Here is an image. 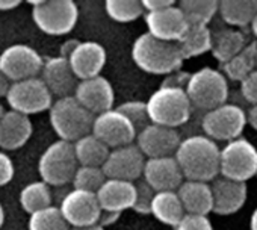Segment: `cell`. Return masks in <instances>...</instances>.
Instances as JSON below:
<instances>
[{"label": "cell", "mask_w": 257, "mask_h": 230, "mask_svg": "<svg viewBox=\"0 0 257 230\" xmlns=\"http://www.w3.org/2000/svg\"><path fill=\"white\" fill-rule=\"evenodd\" d=\"M174 158L185 180L209 183L219 176V147L206 135H192L182 140Z\"/></svg>", "instance_id": "cell-1"}, {"label": "cell", "mask_w": 257, "mask_h": 230, "mask_svg": "<svg viewBox=\"0 0 257 230\" xmlns=\"http://www.w3.org/2000/svg\"><path fill=\"white\" fill-rule=\"evenodd\" d=\"M132 59L143 71L155 76H168L180 70L185 61L176 43L156 40L147 32L135 40Z\"/></svg>", "instance_id": "cell-2"}, {"label": "cell", "mask_w": 257, "mask_h": 230, "mask_svg": "<svg viewBox=\"0 0 257 230\" xmlns=\"http://www.w3.org/2000/svg\"><path fill=\"white\" fill-rule=\"evenodd\" d=\"M149 120L153 125L176 129L189 122L192 106L182 88L159 86L146 101Z\"/></svg>", "instance_id": "cell-3"}, {"label": "cell", "mask_w": 257, "mask_h": 230, "mask_svg": "<svg viewBox=\"0 0 257 230\" xmlns=\"http://www.w3.org/2000/svg\"><path fill=\"white\" fill-rule=\"evenodd\" d=\"M50 126L59 140L74 143L91 134L94 115L88 112L73 95L56 98L49 109Z\"/></svg>", "instance_id": "cell-4"}, {"label": "cell", "mask_w": 257, "mask_h": 230, "mask_svg": "<svg viewBox=\"0 0 257 230\" xmlns=\"http://www.w3.org/2000/svg\"><path fill=\"white\" fill-rule=\"evenodd\" d=\"M185 92L191 101L192 109L195 107L207 112L227 103L228 80L219 70L203 67L191 73L185 86Z\"/></svg>", "instance_id": "cell-5"}, {"label": "cell", "mask_w": 257, "mask_h": 230, "mask_svg": "<svg viewBox=\"0 0 257 230\" xmlns=\"http://www.w3.org/2000/svg\"><path fill=\"white\" fill-rule=\"evenodd\" d=\"M29 5L35 26L47 35H67L77 25L79 7L73 0H37Z\"/></svg>", "instance_id": "cell-6"}, {"label": "cell", "mask_w": 257, "mask_h": 230, "mask_svg": "<svg viewBox=\"0 0 257 230\" xmlns=\"http://www.w3.org/2000/svg\"><path fill=\"white\" fill-rule=\"evenodd\" d=\"M79 168L71 143L58 140L52 143L38 159V173L49 186L67 185L73 180Z\"/></svg>", "instance_id": "cell-7"}, {"label": "cell", "mask_w": 257, "mask_h": 230, "mask_svg": "<svg viewBox=\"0 0 257 230\" xmlns=\"http://www.w3.org/2000/svg\"><path fill=\"white\" fill-rule=\"evenodd\" d=\"M219 176L245 182L257 176V149L245 138H236L219 149Z\"/></svg>", "instance_id": "cell-8"}, {"label": "cell", "mask_w": 257, "mask_h": 230, "mask_svg": "<svg viewBox=\"0 0 257 230\" xmlns=\"http://www.w3.org/2000/svg\"><path fill=\"white\" fill-rule=\"evenodd\" d=\"M246 126V112L234 103H224L204 112L201 119L203 135L212 141H233L240 138Z\"/></svg>", "instance_id": "cell-9"}, {"label": "cell", "mask_w": 257, "mask_h": 230, "mask_svg": "<svg viewBox=\"0 0 257 230\" xmlns=\"http://www.w3.org/2000/svg\"><path fill=\"white\" fill-rule=\"evenodd\" d=\"M5 98L11 110L28 115V117L32 113L49 110L53 103V95L40 76L13 82Z\"/></svg>", "instance_id": "cell-10"}, {"label": "cell", "mask_w": 257, "mask_h": 230, "mask_svg": "<svg viewBox=\"0 0 257 230\" xmlns=\"http://www.w3.org/2000/svg\"><path fill=\"white\" fill-rule=\"evenodd\" d=\"M43 64L44 58L28 44H13L0 53V71L11 83L38 77Z\"/></svg>", "instance_id": "cell-11"}, {"label": "cell", "mask_w": 257, "mask_h": 230, "mask_svg": "<svg viewBox=\"0 0 257 230\" xmlns=\"http://www.w3.org/2000/svg\"><path fill=\"white\" fill-rule=\"evenodd\" d=\"M91 134L110 150L131 146L137 140V131L134 125L115 107L95 115Z\"/></svg>", "instance_id": "cell-12"}, {"label": "cell", "mask_w": 257, "mask_h": 230, "mask_svg": "<svg viewBox=\"0 0 257 230\" xmlns=\"http://www.w3.org/2000/svg\"><path fill=\"white\" fill-rule=\"evenodd\" d=\"M146 156L135 144L112 149L101 165L106 179L134 182L143 176Z\"/></svg>", "instance_id": "cell-13"}, {"label": "cell", "mask_w": 257, "mask_h": 230, "mask_svg": "<svg viewBox=\"0 0 257 230\" xmlns=\"http://www.w3.org/2000/svg\"><path fill=\"white\" fill-rule=\"evenodd\" d=\"M58 207L70 227L97 224L101 213L97 195L82 189H73L67 192Z\"/></svg>", "instance_id": "cell-14"}, {"label": "cell", "mask_w": 257, "mask_h": 230, "mask_svg": "<svg viewBox=\"0 0 257 230\" xmlns=\"http://www.w3.org/2000/svg\"><path fill=\"white\" fill-rule=\"evenodd\" d=\"M137 147L146 156V159L152 158H167L174 156L182 138L177 129L158 126L150 123L137 135Z\"/></svg>", "instance_id": "cell-15"}, {"label": "cell", "mask_w": 257, "mask_h": 230, "mask_svg": "<svg viewBox=\"0 0 257 230\" xmlns=\"http://www.w3.org/2000/svg\"><path fill=\"white\" fill-rule=\"evenodd\" d=\"M144 20L147 25V34L167 43H177L189 26L177 4L161 11L146 13Z\"/></svg>", "instance_id": "cell-16"}, {"label": "cell", "mask_w": 257, "mask_h": 230, "mask_svg": "<svg viewBox=\"0 0 257 230\" xmlns=\"http://www.w3.org/2000/svg\"><path fill=\"white\" fill-rule=\"evenodd\" d=\"M73 97L94 117L113 107L115 92L112 83L104 76L79 80Z\"/></svg>", "instance_id": "cell-17"}, {"label": "cell", "mask_w": 257, "mask_h": 230, "mask_svg": "<svg viewBox=\"0 0 257 230\" xmlns=\"http://www.w3.org/2000/svg\"><path fill=\"white\" fill-rule=\"evenodd\" d=\"M143 177V180L155 192L177 191V188L185 180L174 156L146 159Z\"/></svg>", "instance_id": "cell-18"}, {"label": "cell", "mask_w": 257, "mask_h": 230, "mask_svg": "<svg viewBox=\"0 0 257 230\" xmlns=\"http://www.w3.org/2000/svg\"><path fill=\"white\" fill-rule=\"evenodd\" d=\"M212 212L216 215H231L242 209L246 201L248 188L245 182L225 177H215L210 183Z\"/></svg>", "instance_id": "cell-19"}, {"label": "cell", "mask_w": 257, "mask_h": 230, "mask_svg": "<svg viewBox=\"0 0 257 230\" xmlns=\"http://www.w3.org/2000/svg\"><path fill=\"white\" fill-rule=\"evenodd\" d=\"M67 59L76 79H91L100 76L106 64V49L97 41H79Z\"/></svg>", "instance_id": "cell-20"}, {"label": "cell", "mask_w": 257, "mask_h": 230, "mask_svg": "<svg viewBox=\"0 0 257 230\" xmlns=\"http://www.w3.org/2000/svg\"><path fill=\"white\" fill-rule=\"evenodd\" d=\"M40 79L44 82L47 89L53 97L62 98L74 94L77 86V79L71 71L67 58L62 56H52L44 59Z\"/></svg>", "instance_id": "cell-21"}, {"label": "cell", "mask_w": 257, "mask_h": 230, "mask_svg": "<svg viewBox=\"0 0 257 230\" xmlns=\"http://www.w3.org/2000/svg\"><path fill=\"white\" fill-rule=\"evenodd\" d=\"M101 210L121 213L132 209L137 197V186L134 182L106 179L100 189L95 192Z\"/></svg>", "instance_id": "cell-22"}, {"label": "cell", "mask_w": 257, "mask_h": 230, "mask_svg": "<svg viewBox=\"0 0 257 230\" xmlns=\"http://www.w3.org/2000/svg\"><path fill=\"white\" fill-rule=\"evenodd\" d=\"M34 132L32 122L28 115L16 110H5L0 119V149L19 150L31 140Z\"/></svg>", "instance_id": "cell-23"}, {"label": "cell", "mask_w": 257, "mask_h": 230, "mask_svg": "<svg viewBox=\"0 0 257 230\" xmlns=\"http://www.w3.org/2000/svg\"><path fill=\"white\" fill-rule=\"evenodd\" d=\"M177 195L185 213L209 215L212 212V189L207 182L183 180L177 188Z\"/></svg>", "instance_id": "cell-24"}, {"label": "cell", "mask_w": 257, "mask_h": 230, "mask_svg": "<svg viewBox=\"0 0 257 230\" xmlns=\"http://www.w3.org/2000/svg\"><path fill=\"white\" fill-rule=\"evenodd\" d=\"M246 44L248 40L242 31L233 28H224L216 32H212L210 52L219 64H224L228 59H231L234 55H237Z\"/></svg>", "instance_id": "cell-25"}, {"label": "cell", "mask_w": 257, "mask_h": 230, "mask_svg": "<svg viewBox=\"0 0 257 230\" xmlns=\"http://www.w3.org/2000/svg\"><path fill=\"white\" fill-rule=\"evenodd\" d=\"M257 13V0H221L218 14L221 20L233 29H243L251 25Z\"/></svg>", "instance_id": "cell-26"}, {"label": "cell", "mask_w": 257, "mask_h": 230, "mask_svg": "<svg viewBox=\"0 0 257 230\" xmlns=\"http://www.w3.org/2000/svg\"><path fill=\"white\" fill-rule=\"evenodd\" d=\"M150 213L162 224L176 227L183 218L185 210L176 191H162L155 194Z\"/></svg>", "instance_id": "cell-27"}, {"label": "cell", "mask_w": 257, "mask_h": 230, "mask_svg": "<svg viewBox=\"0 0 257 230\" xmlns=\"http://www.w3.org/2000/svg\"><path fill=\"white\" fill-rule=\"evenodd\" d=\"M74 155L77 159V164L82 167H100L104 164L110 149L104 146L98 138H95L92 134H86L77 141L73 143Z\"/></svg>", "instance_id": "cell-28"}, {"label": "cell", "mask_w": 257, "mask_h": 230, "mask_svg": "<svg viewBox=\"0 0 257 230\" xmlns=\"http://www.w3.org/2000/svg\"><path fill=\"white\" fill-rule=\"evenodd\" d=\"M255 55H257V43L248 41V44L231 59L221 64V73L227 80L240 82L251 71L255 70Z\"/></svg>", "instance_id": "cell-29"}, {"label": "cell", "mask_w": 257, "mask_h": 230, "mask_svg": "<svg viewBox=\"0 0 257 230\" xmlns=\"http://www.w3.org/2000/svg\"><path fill=\"white\" fill-rule=\"evenodd\" d=\"M183 59L195 58L210 52L212 31L209 26H188L183 37L176 43Z\"/></svg>", "instance_id": "cell-30"}, {"label": "cell", "mask_w": 257, "mask_h": 230, "mask_svg": "<svg viewBox=\"0 0 257 230\" xmlns=\"http://www.w3.org/2000/svg\"><path fill=\"white\" fill-rule=\"evenodd\" d=\"M189 26H209L218 14L216 0H182L177 4Z\"/></svg>", "instance_id": "cell-31"}, {"label": "cell", "mask_w": 257, "mask_h": 230, "mask_svg": "<svg viewBox=\"0 0 257 230\" xmlns=\"http://www.w3.org/2000/svg\"><path fill=\"white\" fill-rule=\"evenodd\" d=\"M20 206L29 215L52 206V191L43 180L31 182L20 191Z\"/></svg>", "instance_id": "cell-32"}, {"label": "cell", "mask_w": 257, "mask_h": 230, "mask_svg": "<svg viewBox=\"0 0 257 230\" xmlns=\"http://www.w3.org/2000/svg\"><path fill=\"white\" fill-rule=\"evenodd\" d=\"M104 11L116 23H131L146 14L140 0H106Z\"/></svg>", "instance_id": "cell-33"}, {"label": "cell", "mask_w": 257, "mask_h": 230, "mask_svg": "<svg viewBox=\"0 0 257 230\" xmlns=\"http://www.w3.org/2000/svg\"><path fill=\"white\" fill-rule=\"evenodd\" d=\"M29 230H70L71 227L62 216L58 206H49L31 215Z\"/></svg>", "instance_id": "cell-34"}, {"label": "cell", "mask_w": 257, "mask_h": 230, "mask_svg": "<svg viewBox=\"0 0 257 230\" xmlns=\"http://www.w3.org/2000/svg\"><path fill=\"white\" fill-rule=\"evenodd\" d=\"M104 180H106V176L100 167H82V165H79V168L74 173L71 183H73L74 189H82V191H88V192L95 194L100 189V186L104 183Z\"/></svg>", "instance_id": "cell-35"}, {"label": "cell", "mask_w": 257, "mask_h": 230, "mask_svg": "<svg viewBox=\"0 0 257 230\" xmlns=\"http://www.w3.org/2000/svg\"><path fill=\"white\" fill-rule=\"evenodd\" d=\"M115 109H118L124 115V117L134 125V128L137 131V135H138V132H141L144 128H147L150 125L146 101H141V100L124 101L122 104H119Z\"/></svg>", "instance_id": "cell-36"}, {"label": "cell", "mask_w": 257, "mask_h": 230, "mask_svg": "<svg viewBox=\"0 0 257 230\" xmlns=\"http://www.w3.org/2000/svg\"><path fill=\"white\" fill-rule=\"evenodd\" d=\"M135 186H137V197H135V204H134L132 209L137 213L149 215L150 207H152V201H153V197H155L156 192L144 180L135 183Z\"/></svg>", "instance_id": "cell-37"}, {"label": "cell", "mask_w": 257, "mask_h": 230, "mask_svg": "<svg viewBox=\"0 0 257 230\" xmlns=\"http://www.w3.org/2000/svg\"><path fill=\"white\" fill-rule=\"evenodd\" d=\"M174 228L176 230H213V224L207 215L185 213Z\"/></svg>", "instance_id": "cell-38"}, {"label": "cell", "mask_w": 257, "mask_h": 230, "mask_svg": "<svg viewBox=\"0 0 257 230\" xmlns=\"http://www.w3.org/2000/svg\"><path fill=\"white\" fill-rule=\"evenodd\" d=\"M239 88H240V94L242 97L251 104L255 106L257 104V70L251 71L243 80L239 82Z\"/></svg>", "instance_id": "cell-39"}, {"label": "cell", "mask_w": 257, "mask_h": 230, "mask_svg": "<svg viewBox=\"0 0 257 230\" xmlns=\"http://www.w3.org/2000/svg\"><path fill=\"white\" fill-rule=\"evenodd\" d=\"M16 174V167L10 155H7L4 150L0 152V186L8 185Z\"/></svg>", "instance_id": "cell-40"}, {"label": "cell", "mask_w": 257, "mask_h": 230, "mask_svg": "<svg viewBox=\"0 0 257 230\" xmlns=\"http://www.w3.org/2000/svg\"><path fill=\"white\" fill-rule=\"evenodd\" d=\"M189 76H191V73L177 70V71L165 76V79H164V82H162L161 86H173V88H182V89H185V86H186V83L189 80Z\"/></svg>", "instance_id": "cell-41"}, {"label": "cell", "mask_w": 257, "mask_h": 230, "mask_svg": "<svg viewBox=\"0 0 257 230\" xmlns=\"http://www.w3.org/2000/svg\"><path fill=\"white\" fill-rule=\"evenodd\" d=\"M174 0H143L141 5L144 8V13H153V11H161L164 8H168L174 5Z\"/></svg>", "instance_id": "cell-42"}, {"label": "cell", "mask_w": 257, "mask_h": 230, "mask_svg": "<svg viewBox=\"0 0 257 230\" xmlns=\"http://www.w3.org/2000/svg\"><path fill=\"white\" fill-rule=\"evenodd\" d=\"M121 213H116V212H107V210H101L100 213V218H98V222L101 227H106V225H110L113 222H116V219L119 218Z\"/></svg>", "instance_id": "cell-43"}, {"label": "cell", "mask_w": 257, "mask_h": 230, "mask_svg": "<svg viewBox=\"0 0 257 230\" xmlns=\"http://www.w3.org/2000/svg\"><path fill=\"white\" fill-rule=\"evenodd\" d=\"M77 40H67L65 43H62L61 46V50H59V56L62 58H68L71 55V52L74 50V47L77 46Z\"/></svg>", "instance_id": "cell-44"}, {"label": "cell", "mask_w": 257, "mask_h": 230, "mask_svg": "<svg viewBox=\"0 0 257 230\" xmlns=\"http://www.w3.org/2000/svg\"><path fill=\"white\" fill-rule=\"evenodd\" d=\"M22 5L20 0H0V13H8Z\"/></svg>", "instance_id": "cell-45"}, {"label": "cell", "mask_w": 257, "mask_h": 230, "mask_svg": "<svg viewBox=\"0 0 257 230\" xmlns=\"http://www.w3.org/2000/svg\"><path fill=\"white\" fill-rule=\"evenodd\" d=\"M246 125H249L254 131H257V104L251 106L246 112Z\"/></svg>", "instance_id": "cell-46"}, {"label": "cell", "mask_w": 257, "mask_h": 230, "mask_svg": "<svg viewBox=\"0 0 257 230\" xmlns=\"http://www.w3.org/2000/svg\"><path fill=\"white\" fill-rule=\"evenodd\" d=\"M10 85H11V82L8 80V77L2 71H0V98L7 95V92L10 89Z\"/></svg>", "instance_id": "cell-47"}, {"label": "cell", "mask_w": 257, "mask_h": 230, "mask_svg": "<svg viewBox=\"0 0 257 230\" xmlns=\"http://www.w3.org/2000/svg\"><path fill=\"white\" fill-rule=\"evenodd\" d=\"M70 230H106L100 224H92V225H85V227H71Z\"/></svg>", "instance_id": "cell-48"}, {"label": "cell", "mask_w": 257, "mask_h": 230, "mask_svg": "<svg viewBox=\"0 0 257 230\" xmlns=\"http://www.w3.org/2000/svg\"><path fill=\"white\" fill-rule=\"evenodd\" d=\"M249 230H257V207L251 213V218H249Z\"/></svg>", "instance_id": "cell-49"}, {"label": "cell", "mask_w": 257, "mask_h": 230, "mask_svg": "<svg viewBox=\"0 0 257 230\" xmlns=\"http://www.w3.org/2000/svg\"><path fill=\"white\" fill-rule=\"evenodd\" d=\"M249 28H251V32H252V35L257 38V13H255V16H254V19H252V22H251Z\"/></svg>", "instance_id": "cell-50"}, {"label": "cell", "mask_w": 257, "mask_h": 230, "mask_svg": "<svg viewBox=\"0 0 257 230\" xmlns=\"http://www.w3.org/2000/svg\"><path fill=\"white\" fill-rule=\"evenodd\" d=\"M4 222H5V209H4L2 203H0V228H2Z\"/></svg>", "instance_id": "cell-51"}, {"label": "cell", "mask_w": 257, "mask_h": 230, "mask_svg": "<svg viewBox=\"0 0 257 230\" xmlns=\"http://www.w3.org/2000/svg\"><path fill=\"white\" fill-rule=\"evenodd\" d=\"M4 113H5V107H4V104H2V103H0V119L4 117Z\"/></svg>", "instance_id": "cell-52"}, {"label": "cell", "mask_w": 257, "mask_h": 230, "mask_svg": "<svg viewBox=\"0 0 257 230\" xmlns=\"http://www.w3.org/2000/svg\"><path fill=\"white\" fill-rule=\"evenodd\" d=\"M255 70H257V55H255Z\"/></svg>", "instance_id": "cell-53"}]
</instances>
